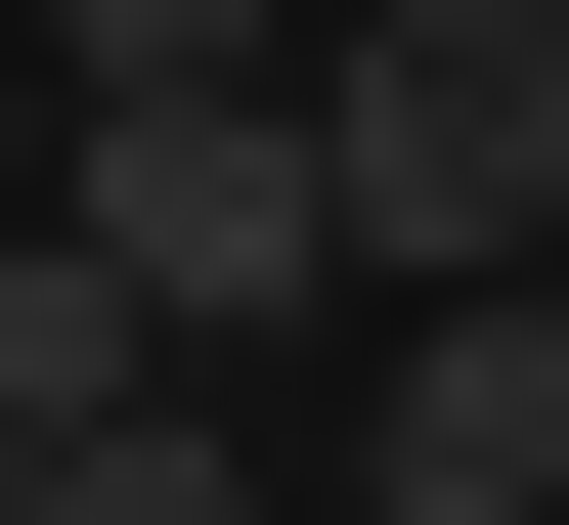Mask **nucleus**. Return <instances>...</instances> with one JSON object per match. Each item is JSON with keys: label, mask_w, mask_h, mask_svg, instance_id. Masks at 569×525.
<instances>
[{"label": "nucleus", "mask_w": 569, "mask_h": 525, "mask_svg": "<svg viewBox=\"0 0 569 525\" xmlns=\"http://www.w3.org/2000/svg\"><path fill=\"white\" fill-rule=\"evenodd\" d=\"M351 482H395V525H569V263H482V306H395Z\"/></svg>", "instance_id": "obj_2"}, {"label": "nucleus", "mask_w": 569, "mask_h": 525, "mask_svg": "<svg viewBox=\"0 0 569 525\" xmlns=\"http://www.w3.org/2000/svg\"><path fill=\"white\" fill-rule=\"evenodd\" d=\"M0 525H263V438L219 394H88V438H0Z\"/></svg>", "instance_id": "obj_3"}, {"label": "nucleus", "mask_w": 569, "mask_h": 525, "mask_svg": "<svg viewBox=\"0 0 569 525\" xmlns=\"http://www.w3.org/2000/svg\"><path fill=\"white\" fill-rule=\"evenodd\" d=\"M351 0H44V88H307Z\"/></svg>", "instance_id": "obj_4"}, {"label": "nucleus", "mask_w": 569, "mask_h": 525, "mask_svg": "<svg viewBox=\"0 0 569 525\" xmlns=\"http://www.w3.org/2000/svg\"><path fill=\"white\" fill-rule=\"evenodd\" d=\"M307 132H351V263H395V306L569 263V0H351V44H307Z\"/></svg>", "instance_id": "obj_1"}]
</instances>
